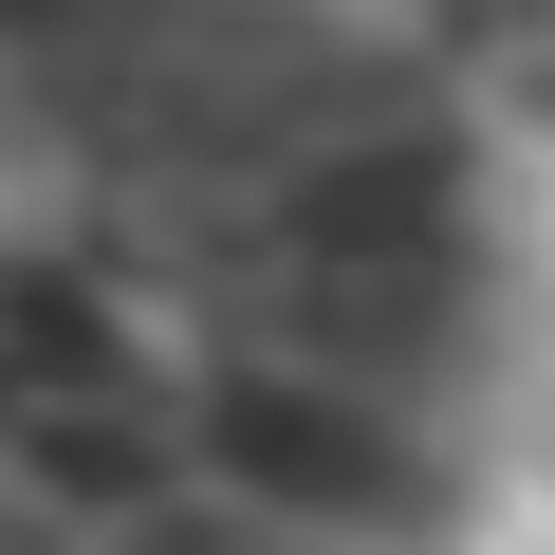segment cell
I'll return each instance as SVG.
<instances>
[{"label":"cell","mask_w":555,"mask_h":555,"mask_svg":"<svg viewBox=\"0 0 555 555\" xmlns=\"http://www.w3.org/2000/svg\"><path fill=\"white\" fill-rule=\"evenodd\" d=\"M500 389L463 112L334 0H0V555H444Z\"/></svg>","instance_id":"cell-1"}]
</instances>
